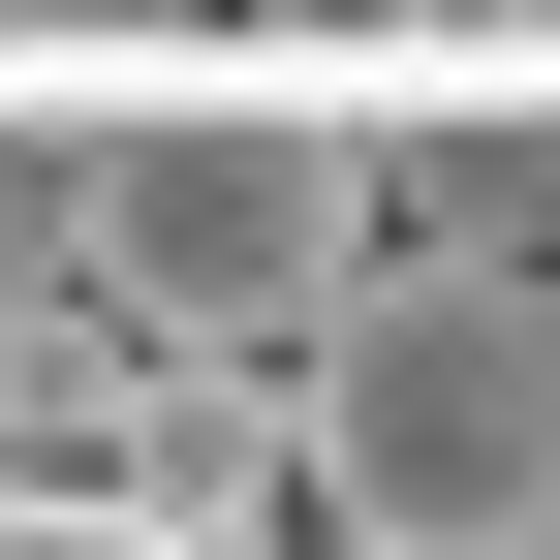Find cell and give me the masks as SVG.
I'll list each match as a JSON object with an SVG mask.
<instances>
[{
    "mask_svg": "<svg viewBox=\"0 0 560 560\" xmlns=\"http://www.w3.org/2000/svg\"><path fill=\"white\" fill-rule=\"evenodd\" d=\"M62 249L156 342H280L374 249V94H342L312 32H125L94 94H62Z\"/></svg>",
    "mask_w": 560,
    "mask_h": 560,
    "instance_id": "cell-1",
    "label": "cell"
},
{
    "mask_svg": "<svg viewBox=\"0 0 560 560\" xmlns=\"http://www.w3.org/2000/svg\"><path fill=\"white\" fill-rule=\"evenodd\" d=\"M249 32H405V0H249Z\"/></svg>",
    "mask_w": 560,
    "mask_h": 560,
    "instance_id": "cell-5",
    "label": "cell"
},
{
    "mask_svg": "<svg viewBox=\"0 0 560 560\" xmlns=\"http://www.w3.org/2000/svg\"><path fill=\"white\" fill-rule=\"evenodd\" d=\"M529 280H560V249H529Z\"/></svg>",
    "mask_w": 560,
    "mask_h": 560,
    "instance_id": "cell-7",
    "label": "cell"
},
{
    "mask_svg": "<svg viewBox=\"0 0 560 560\" xmlns=\"http://www.w3.org/2000/svg\"><path fill=\"white\" fill-rule=\"evenodd\" d=\"M280 342H312L280 467H312L374 560H529L560 529V280L529 249H342Z\"/></svg>",
    "mask_w": 560,
    "mask_h": 560,
    "instance_id": "cell-2",
    "label": "cell"
},
{
    "mask_svg": "<svg viewBox=\"0 0 560 560\" xmlns=\"http://www.w3.org/2000/svg\"><path fill=\"white\" fill-rule=\"evenodd\" d=\"M32 62H125V32H249V0H0Z\"/></svg>",
    "mask_w": 560,
    "mask_h": 560,
    "instance_id": "cell-4",
    "label": "cell"
},
{
    "mask_svg": "<svg viewBox=\"0 0 560 560\" xmlns=\"http://www.w3.org/2000/svg\"><path fill=\"white\" fill-rule=\"evenodd\" d=\"M499 32H529V62H560V0H499Z\"/></svg>",
    "mask_w": 560,
    "mask_h": 560,
    "instance_id": "cell-6",
    "label": "cell"
},
{
    "mask_svg": "<svg viewBox=\"0 0 560 560\" xmlns=\"http://www.w3.org/2000/svg\"><path fill=\"white\" fill-rule=\"evenodd\" d=\"M125 467H156L187 529H249V499H280V405H156V436H125Z\"/></svg>",
    "mask_w": 560,
    "mask_h": 560,
    "instance_id": "cell-3",
    "label": "cell"
}]
</instances>
